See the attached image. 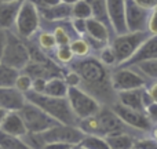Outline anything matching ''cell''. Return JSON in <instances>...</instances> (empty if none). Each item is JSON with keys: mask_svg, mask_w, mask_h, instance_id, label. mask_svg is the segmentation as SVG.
<instances>
[{"mask_svg": "<svg viewBox=\"0 0 157 149\" xmlns=\"http://www.w3.org/2000/svg\"><path fill=\"white\" fill-rule=\"evenodd\" d=\"M61 2H62V3H66V4H72V6H73L75 3L78 2V0H61Z\"/></svg>", "mask_w": 157, "mask_h": 149, "instance_id": "cell-46", "label": "cell"}, {"mask_svg": "<svg viewBox=\"0 0 157 149\" xmlns=\"http://www.w3.org/2000/svg\"><path fill=\"white\" fill-rule=\"evenodd\" d=\"M69 86L66 84L65 79L62 77H51L47 80L44 94L51 97H66L68 95Z\"/></svg>", "mask_w": 157, "mask_h": 149, "instance_id": "cell-22", "label": "cell"}, {"mask_svg": "<svg viewBox=\"0 0 157 149\" xmlns=\"http://www.w3.org/2000/svg\"><path fill=\"white\" fill-rule=\"evenodd\" d=\"M72 28L78 36H84L87 32V19L83 18H73L72 21Z\"/></svg>", "mask_w": 157, "mask_h": 149, "instance_id": "cell-35", "label": "cell"}, {"mask_svg": "<svg viewBox=\"0 0 157 149\" xmlns=\"http://www.w3.org/2000/svg\"><path fill=\"white\" fill-rule=\"evenodd\" d=\"M52 33H54V37L57 40L58 46H68V44H71V41H72L71 33L63 26H57Z\"/></svg>", "mask_w": 157, "mask_h": 149, "instance_id": "cell-33", "label": "cell"}, {"mask_svg": "<svg viewBox=\"0 0 157 149\" xmlns=\"http://www.w3.org/2000/svg\"><path fill=\"white\" fill-rule=\"evenodd\" d=\"M145 76L147 80H157V58L155 60H147V61H142L138 62L135 65H131Z\"/></svg>", "mask_w": 157, "mask_h": 149, "instance_id": "cell-26", "label": "cell"}, {"mask_svg": "<svg viewBox=\"0 0 157 149\" xmlns=\"http://www.w3.org/2000/svg\"><path fill=\"white\" fill-rule=\"evenodd\" d=\"M134 147L136 149H157V141H155L152 137H147V138H136Z\"/></svg>", "mask_w": 157, "mask_h": 149, "instance_id": "cell-34", "label": "cell"}, {"mask_svg": "<svg viewBox=\"0 0 157 149\" xmlns=\"http://www.w3.org/2000/svg\"><path fill=\"white\" fill-rule=\"evenodd\" d=\"M55 55H57V60L62 64H71L75 58V54L69 44L68 46H58L57 51H55Z\"/></svg>", "mask_w": 157, "mask_h": 149, "instance_id": "cell-32", "label": "cell"}, {"mask_svg": "<svg viewBox=\"0 0 157 149\" xmlns=\"http://www.w3.org/2000/svg\"><path fill=\"white\" fill-rule=\"evenodd\" d=\"M142 88H134V90H125V91L116 92V101L128 108L136 109V111L145 112V105L142 101Z\"/></svg>", "mask_w": 157, "mask_h": 149, "instance_id": "cell-18", "label": "cell"}, {"mask_svg": "<svg viewBox=\"0 0 157 149\" xmlns=\"http://www.w3.org/2000/svg\"><path fill=\"white\" fill-rule=\"evenodd\" d=\"M72 17L73 18L88 19L92 17V8L87 0H78L72 6Z\"/></svg>", "mask_w": 157, "mask_h": 149, "instance_id": "cell-27", "label": "cell"}, {"mask_svg": "<svg viewBox=\"0 0 157 149\" xmlns=\"http://www.w3.org/2000/svg\"><path fill=\"white\" fill-rule=\"evenodd\" d=\"M46 84H47V79L35 77V79H33V83H32V91H35V92H44Z\"/></svg>", "mask_w": 157, "mask_h": 149, "instance_id": "cell-38", "label": "cell"}, {"mask_svg": "<svg viewBox=\"0 0 157 149\" xmlns=\"http://www.w3.org/2000/svg\"><path fill=\"white\" fill-rule=\"evenodd\" d=\"M0 62L6 64V65L11 66L19 72L24 71L28 64L30 62L29 49L22 41V37H19L17 33L7 30V41H6Z\"/></svg>", "mask_w": 157, "mask_h": 149, "instance_id": "cell-3", "label": "cell"}, {"mask_svg": "<svg viewBox=\"0 0 157 149\" xmlns=\"http://www.w3.org/2000/svg\"><path fill=\"white\" fill-rule=\"evenodd\" d=\"M26 104V95L17 87H0V108L7 112L19 111Z\"/></svg>", "mask_w": 157, "mask_h": 149, "instance_id": "cell-14", "label": "cell"}, {"mask_svg": "<svg viewBox=\"0 0 157 149\" xmlns=\"http://www.w3.org/2000/svg\"><path fill=\"white\" fill-rule=\"evenodd\" d=\"M18 112L21 115V117L24 119L28 133H44L48 128L58 124V122L54 117H51L41 108L29 102L28 100H26V104Z\"/></svg>", "mask_w": 157, "mask_h": 149, "instance_id": "cell-6", "label": "cell"}, {"mask_svg": "<svg viewBox=\"0 0 157 149\" xmlns=\"http://www.w3.org/2000/svg\"><path fill=\"white\" fill-rule=\"evenodd\" d=\"M63 79H65L66 84H68L69 87H80V84H81V77L78 76L77 72L73 71V69H72L71 72H68Z\"/></svg>", "mask_w": 157, "mask_h": 149, "instance_id": "cell-36", "label": "cell"}, {"mask_svg": "<svg viewBox=\"0 0 157 149\" xmlns=\"http://www.w3.org/2000/svg\"><path fill=\"white\" fill-rule=\"evenodd\" d=\"M25 95L29 102L41 108L46 113L54 117L58 123L75 126L78 124V119L75 115V112L72 111V106L66 97H51L44 92H35L32 90L28 91Z\"/></svg>", "mask_w": 157, "mask_h": 149, "instance_id": "cell-2", "label": "cell"}, {"mask_svg": "<svg viewBox=\"0 0 157 149\" xmlns=\"http://www.w3.org/2000/svg\"><path fill=\"white\" fill-rule=\"evenodd\" d=\"M135 2L146 10H152L157 6V0H135Z\"/></svg>", "mask_w": 157, "mask_h": 149, "instance_id": "cell-41", "label": "cell"}, {"mask_svg": "<svg viewBox=\"0 0 157 149\" xmlns=\"http://www.w3.org/2000/svg\"><path fill=\"white\" fill-rule=\"evenodd\" d=\"M3 2H22V0H3Z\"/></svg>", "mask_w": 157, "mask_h": 149, "instance_id": "cell-47", "label": "cell"}, {"mask_svg": "<svg viewBox=\"0 0 157 149\" xmlns=\"http://www.w3.org/2000/svg\"><path fill=\"white\" fill-rule=\"evenodd\" d=\"M99 61L103 64L105 66H108V68H112V66H114L116 68L117 66V60H116V54H114L113 49L110 47V44H108V46H105L102 50L99 51Z\"/></svg>", "mask_w": 157, "mask_h": 149, "instance_id": "cell-29", "label": "cell"}, {"mask_svg": "<svg viewBox=\"0 0 157 149\" xmlns=\"http://www.w3.org/2000/svg\"><path fill=\"white\" fill-rule=\"evenodd\" d=\"M145 112H146L147 117L150 119V122H152L153 124H157V102L156 101L153 104H150Z\"/></svg>", "mask_w": 157, "mask_h": 149, "instance_id": "cell-39", "label": "cell"}, {"mask_svg": "<svg viewBox=\"0 0 157 149\" xmlns=\"http://www.w3.org/2000/svg\"><path fill=\"white\" fill-rule=\"evenodd\" d=\"M0 149H32L22 137L10 135L0 130Z\"/></svg>", "mask_w": 157, "mask_h": 149, "instance_id": "cell-23", "label": "cell"}, {"mask_svg": "<svg viewBox=\"0 0 157 149\" xmlns=\"http://www.w3.org/2000/svg\"><path fill=\"white\" fill-rule=\"evenodd\" d=\"M73 149H83V148H80V147H73Z\"/></svg>", "mask_w": 157, "mask_h": 149, "instance_id": "cell-48", "label": "cell"}, {"mask_svg": "<svg viewBox=\"0 0 157 149\" xmlns=\"http://www.w3.org/2000/svg\"><path fill=\"white\" fill-rule=\"evenodd\" d=\"M69 46H71L75 57H77V58L87 57V55L90 54V51H91V47H90L88 41H87L84 37H81V36L77 37V39H73Z\"/></svg>", "mask_w": 157, "mask_h": 149, "instance_id": "cell-28", "label": "cell"}, {"mask_svg": "<svg viewBox=\"0 0 157 149\" xmlns=\"http://www.w3.org/2000/svg\"><path fill=\"white\" fill-rule=\"evenodd\" d=\"M66 98L78 120L94 116L102 108L99 101L81 87H69Z\"/></svg>", "mask_w": 157, "mask_h": 149, "instance_id": "cell-5", "label": "cell"}, {"mask_svg": "<svg viewBox=\"0 0 157 149\" xmlns=\"http://www.w3.org/2000/svg\"><path fill=\"white\" fill-rule=\"evenodd\" d=\"M40 134L46 144L58 142V144H66V145H72V147H77L81 139L84 138V135H86V133L78 126L62 124V123H58L57 126H54V127L48 128L47 131Z\"/></svg>", "mask_w": 157, "mask_h": 149, "instance_id": "cell-9", "label": "cell"}, {"mask_svg": "<svg viewBox=\"0 0 157 149\" xmlns=\"http://www.w3.org/2000/svg\"><path fill=\"white\" fill-rule=\"evenodd\" d=\"M32 83H33V77L28 73H19L18 77H17V81H15V86L21 92L26 94L28 91L32 90Z\"/></svg>", "mask_w": 157, "mask_h": 149, "instance_id": "cell-31", "label": "cell"}, {"mask_svg": "<svg viewBox=\"0 0 157 149\" xmlns=\"http://www.w3.org/2000/svg\"><path fill=\"white\" fill-rule=\"evenodd\" d=\"M77 147L83 149H110L106 137L95 135V134H86Z\"/></svg>", "mask_w": 157, "mask_h": 149, "instance_id": "cell-24", "label": "cell"}, {"mask_svg": "<svg viewBox=\"0 0 157 149\" xmlns=\"http://www.w3.org/2000/svg\"><path fill=\"white\" fill-rule=\"evenodd\" d=\"M147 32H149L150 35H156V33H157V6L155 8H152V10H150Z\"/></svg>", "mask_w": 157, "mask_h": 149, "instance_id": "cell-37", "label": "cell"}, {"mask_svg": "<svg viewBox=\"0 0 157 149\" xmlns=\"http://www.w3.org/2000/svg\"><path fill=\"white\" fill-rule=\"evenodd\" d=\"M150 137H152L155 141H157V124L153 126V128L150 130Z\"/></svg>", "mask_w": 157, "mask_h": 149, "instance_id": "cell-44", "label": "cell"}, {"mask_svg": "<svg viewBox=\"0 0 157 149\" xmlns=\"http://www.w3.org/2000/svg\"><path fill=\"white\" fill-rule=\"evenodd\" d=\"M39 46H40L41 51H51L58 46L57 40L54 37V33L50 32H40L39 35Z\"/></svg>", "mask_w": 157, "mask_h": 149, "instance_id": "cell-30", "label": "cell"}, {"mask_svg": "<svg viewBox=\"0 0 157 149\" xmlns=\"http://www.w3.org/2000/svg\"><path fill=\"white\" fill-rule=\"evenodd\" d=\"M40 25V13L32 0H24L15 21V32L19 37L30 39Z\"/></svg>", "mask_w": 157, "mask_h": 149, "instance_id": "cell-7", "label": "cell"}, {"mask_svg": "<svg viewBox=\"0 0 157 149\" xmlns=\"http://www.w3.org/2000/svg\"><path fill=\"white\" fill-rule=\"evenodd\" d=\"M155 58H157V33L156 35H150L149 37L141 44V47L136 50L135 54L125 64L119 65V66H131L138 62H142V61L155 60Z\"/></svg>", "mask_w": 157, "mask_h": 149, "instance_id": "cell-15", "label": "cell"}, {"mask_svg": "<svg viewBox=\"0 0 157 149\" xmlns=\"http://www.w3.org/2000/svg\"><path fill=\"white\" fill-rule=\"evenodd\" d=\"M112 109L117 113V116L124 122L125 126L134 128L136 131H142V133H150V130L153 128V123L150 122V119L147 117L146 112H141L136 109L128 108V106L123 105V104L114 101L112 104Z\"/></svg>", "mask_w": 157, "mask_h": 149, "instance_id": "cell-10", "label": "cell"}, {"mask_svg": "<svg viewBox=\"0 0 157 149\" xmlns=\"http://www.w3.org/2000/svg\"><path fill=\"white\" fill-rule=\"evenodd\" d=\"M22 2H3V0H0V26L3 29L10 30L13 26H15L17 15H18Z\"/></svg>", "mask_w": 157, "mask_h": 149, "instance_id": "cell-17", "label": "cell"}, {"mask_svg": "<svg viewBox=\"0 0 157 149\" xmlns=\"http://www.w3.org/2000/svg\"><path fill=\"white\" fill-rule=\"evenodd\" d=\"M6 115H7V111H4V109L0 108V126H2V123H3V120H4Z\"/></svg>", "mask_w": 157, "mask_h": 149, "instance_id": "cell-45", "label": "cell"}, {"mask_svg": "<svg viewBox=\"0 0 157 149\" xmlns=\"http://www.w3.org/2000/svg\"><path fill=\"white\" fill-rule=\"evenodd\" d=\"M37 8H46V7H52V6H57L61 3V0H32Z\"/></svg>", "mask_w": 157, "mask_h": 149, "instance_id": "cell-40", "label": "cell"}, {"mask_svg": "<svg viewBox=\"0 0 157 149\" xmlns=\"http://www.w3.org/2000/svg\"><path fill=\"white\" fill-rule=\"evenodd\" d=\"M72 69L77 72L81 77V83L86 84L87 90L92 95L97 92H105L108 90H113L110 83V73L108 72V66H105L95 57H83L72 64ZM114 91V90H113Z\"/></svg>", "mask_w": 157, "mask_h": 149, "instance_id": "cell-1", "label": "cell"}, {"mask_svg": "<svg viewBox=\"0 0 157 149\" xmlns=\"http://www.w3.org/2000/svg\"><path fill=\"white\" fill-rule=\"evenodd\" d=\"M71 149H73V148H71Z\"/></svg>", "mask_w": 157, "mask_h": 149, "instance_id": "cell-50", "label": "cell"}, {"mask_svg": "<svg viewBox=\"0 0 157 149\" xmlns=\"http://www.w3.org/2000/svg\"><path fill=\"white\" fill-rule=\"evenodd\" d=\"M150 10L141 7L135 0H125V24L128 32H147Z\"/></svg>", "mask_w": 157, "mask_h": 149, "instance_id": "cell-11", "label": "cell"}, {"mask_svg": "<svg viewBox=\"0 0 157 149\" xmlns=\"http://www.w3.org/2000/svg\"><path fill=\"white\" fill-rule=\"evenodd\" d=\"M149 36V32H125L123 35H114L109 44L116 54L117 66L127 62Z\"/></svg>", "mask_w": 157, "mask_h": 149, "instance_id": "cell-4", "label": "cell"}, {"mask_svg": "<svg viewBox=\"0 0 157 149\" xmlns=\"http://www.w3.org/2000/svg\"><path fill=\"white\" fill-rule=\"evenodd\" d=\"M109 25H106L105 22L99 21V19L91 18L87 19V32L86 35L90 36L92 39H97V40L105 41V43H109L110 41V30H109Z\"/></svg>", "mask_w": 157, "mask_h": 149, "instance_id": "cell-19", "label": "cell"}, {"mask_svg": "<svg viewBox=\"0 0 157 149\" xmlns=\"http://www.w3.org/2000/svg\"><path fill=\"white\" fill-rule=\"evenodd\" d=\"M6 41H7V30L3 29V28L0 26V58H2L3 50H4V46H6Z\"/></svg>", "mask_w": 157, "mask_h": 149, "instance_id": "cell-43", "label": "cell"}, {"mask_svg": "<svg viewBox=\"0 0 157 149\" xmlns=\"http://www.w3.org/2000/svg\"><path fill=\"white\" fill-rule=\"evenodd\" d=\"M131 149H136V148H135V147H134V148H131Z\"/></svg>", "mask_w": 157, "mask_h": 149, "instance_id": "cell-49", "label": "cell"}, {"mask_svg": "<svg viewBox=\"0 0 157 149\" xmlns=\"http://www.w3.org/2000/svg\"><path fill=\"white\" fill-rule=\"evenodd\" d=\"M0 130L10 134V135H15V137H24L28 133L24 119L21 117L18 111L7 112L2 126H0Z\"/></svg>", "mask_w": 157, "mask_h": 149, "instance_id": "cell-16", "label": "cell"}, {"mask_svg": "<svg viewBox=\"0 0 157 149\" xmlns=\"http://www.w3.org/2000/svg\"><path fill=\"white\" fill-rule=\"evenodd\" d=\"M106 141H108L110 149H131L135 145L136 138H134L132 135H130L125 131H121V133L106 135Z\"/></svg>", "mask_w": 157, "mask_h": 149, "instance_id": "cell-21", "label": "cell"}, {"mask_svg": "<svg viewBox=\"0 0 157 149\" xmlns=\"http://www.w3.org/2000/svg\"><path fill=\"white\" fill-rule=\"evenodd\" d=\"M98 123H99V128H101V135L106 137L110 135V134L114 133H121V131H125V127L127 126L124 124L121 119L117 116V113L110 108H101L99 112L97 115Z\"/></svg>", "mask_w": 157, "mask_h": 149, "instance_id": "cell-13", "label": "cell"}, {"mask_svg": "<svg viewBox=\"0 0 157 149\" xmlns=\"http://www.w3.org/2000/svg\"><path fill=\"white\" fill-rule=\"evenodd\" d=\"M105 3L112 32L114 35L128 32L125 24V0H105Z\"/></svg>", "mask_w": 157, "mask_h": 149, "instance_id": "cell-12", "label": "cell"}, {"mask_svg": "<svg viewBox=\"0 0 157 149\" xmlns=\"http://www.w3.org/2000/svg\"><path fill=\"white\" fill-rule=\"evenodd\" d=\"M110 83L114 92L142 88L147 86V79L134 66H116L110 73Z\"/></svg>", "mask_w": 157, "mask_h": 149, "instance_id": "cell-8", "label": "cell"}, {"mask_svg": "<svg viewBox=\"0 0 157 149\" xmlns=\"http://www.w3.org/2000/svg\"><path fill=\"white\" fill-rule=\"evenodd\" d=\"M146 88H147V91L150 92V95L153 97V100L157 102V80H152L150 81V84L147 83Z\"/></svg>", "mask_w": 157, "mask_h": 149, "instance_id": "cell-42", "label": "cell"}, {"mask_svg": "<svg viewBox=\"0 0 157 149\" xmlns=\"http://www.w3.org/2000/svg\"><path fill=\"white\" fill-rule=\"evenodd\" d=\"M39 13L43 18L48 19V21H63V19H68L72 17V4L61 2L59 4L52 6V7L39 8Z\"/></svg>", "mask_w": 157, "mask_h": 149, "instance_id": "cell-20", "label": "cell"}, {"mask_svg": "<svg viewBox=\"0 0 157 149\" xmlns=\"http://www.w3.org/2000/svg\"><path fill=\"white\" fill-rule=\"evenodd\" d=\"M19 71L0 62V87H14Z\"/></svg>", "mask_w": 157, "mask_h": 149, "instance_id": "cell-25", "label": "cell"}]
</instances>
